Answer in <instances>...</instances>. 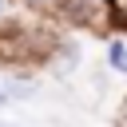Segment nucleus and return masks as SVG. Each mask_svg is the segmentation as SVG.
<instances>
[{
    "label": "nucleus",
    "instance_id": "nucleus-1",
    "mask_svg": "<svg viewBox=\"0 0 127 127\" xmlns=\"http://www.w3.org/2000/svg\"><path fill=\"white\" fill-rule=\"evenodd\" d=\"M56 16L67 28H83V32H95V36H107V32L119 28L111 0H60Z\"/></svg>",
    "mask_w": 127,
    "mask_h": 127
},
{
    "label": "nucleus",
    "instance_id": "nucleus-2",
    "mask_svg": "<svg viewBox=\"0 0 127 127\" xmlns=\"http://www.w3.org/2000/svg\"><path fill=\"white\" fill-rule=\"evenodd\" d=\"M44 64H48V71H52L56 79L75 75V71H79V64H83V48H79V40H75V36H60V40H56V48H52V56H48Z\"/></svg>",
    "mask_w": 127,
    "mask_h": 127
},
{
    "label": "nucleus",
    "instance_id": "nucleus-3",
    "mask_svg": "<svg viewBox=\"0 0 127 127\" xmlns=\"http://www.w3.org/2000/svg\"><path fill=\"white\" fill-rule=\"evenodd\" d=\"M0 87L8 91V99H16V103H28V99L36 95V75H8Z\"/></svg>",
    "mask_w": 127,
    "mask_h": 127
},
{
    "label": "nucleus",
    "instance_id": "nucleus-4",
    "mask_svg": "<svg viewBox=\"0 0 127 127\" xmlns=\"http://www.w3.org/2000/svg\"><path fill=\"white\" fill-rule=\"evenodd\" d=\"M107 67L115 75H127V40L123 36H111L107 40Z\"/></svg>",
    "mask_w": 127,
    "mask_h": 127
},
{
    "label": "nucleus",
    "instance_id": "nucleus-5",
    "mask_svg": "<svg viewBox=\"0 0 127 127\" xmlns=\"http://www.w3.org/2000/svg\"><path fill=\"white\" fill-rule=\"evenodd\" d=\"M24 8H32V12H56L60 8V0H20Z\"/></svg>",
    "mask_w": 127,
    "mask_h": 127
},
{
    "label": "nucleus",
    "instance_id": "nucleus-6",
    "mask_svg": "<svg viewBox=\"0 0 127 127\" xmlns=\"http://www.w3.org/2000/svg\"><path fill=\"white\" fill-rule=\"evenodd\" d=\"M115 127H127V95H123L119 107H115Z\"/></svg>",
    "mask_w": 127,
    "mask_h": 127
},
{
    "label": "nucleus",
    "instance_id": "nucleus-7",
    "mask_svg": "<svg viewBox=\"0 0 127 127\" xmlns=\"http://www.w3.org/2000/svg\"><path fill=\"white\" fill-rule=\"evenodd\" d=\"M8 103H12V99H8V91H4V87H0V111H4V107H8Z\"/></svg>",
    "mask_w": 127,
    "mask_h": 127
},
{
    "label": "nucleus",
    "instance_id": "nucleus-8",
    "mask_svg": "<svg viewBox=\"0 0 127 127\" xmlns=\"http://www.w3.org/2000/svg\"><path fill=\"white\" fill-rule=\"evenodd\" d=\"M8 20V0H0V24Z\"/></svg>",
    "mask_w": 127,
    "mask_h": 127
},
{
    "label": "nucleus",
    "instance_id": "nucleus-9",
    "mask_svg": "<svg viewBox=\"0 0 127 127\" xmlns=\"http://www.w3.org/2000/svg\"><path fill=\"white\" fill-rule=\"evenodd\" d=\"M0 127H16V123H0Z\"/></svg>",
    "mask_w": 127,
    "mask_h": 127
}]
</instances>
